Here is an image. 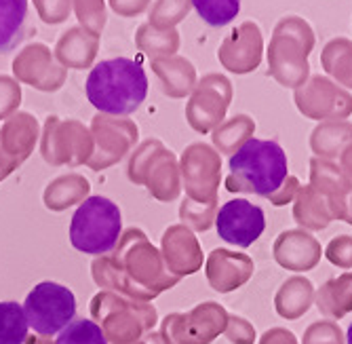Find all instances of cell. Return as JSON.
<instances>
[{"label":"cell","mask_w":352,"mask_h":344,"mask_svg":"<svg viewBox=\"0 0 352 344\" xmlns=\"http://www.w3.org/2000/svg\"><path fill=\"white\" fill-rule=\"evenodd\" d=\"M87 98L100 112L122 116L135 112L148 96V76L129 57L104 59L87 76Z\"/></svg>","instance_id":"cell-1"},{"label":"cell","mask_w":352,"mask_h":344,"mask_svg":"<svg viewBox=\"0 0 352 344\" xmlns=\"http://www.w3.org/2000/svg\"><path fill=\"white\" fill-rule=\"evenodd\" d=\"M228 167L230 175L226 178V189L230 193L266 199L276 193L289 175L287 154L274 140L251 138L230 156Z\"/></svg>","instance_id":"cell-2"},{"label":"cell","mask_w":352,"mask_h":344,"mask_svg":"<svg viewBox=\"0 0 352 344\" xmlns=\"http://www.w3.org/2000/svg\"><path fill=\"white\" fill-rule=\"evenodd\" d=\"M314 30L300 15L276 21L268 45V74L287 89H298L310 78L308 57L314 49Z\"/></svg>","instance_id":"cell-3"},{"label":"cell","mask_w":352,"mask_h":344,"mask_svg":"<svg viewBox=\"0 0 352 344\" xmlns=\"http://www.w3.org/2000/svg\"><path fill=\"white\" fill-rule=\"evenodd\" d=\"M122 217L114 201L106 197H89L78 205L70 224V241L82 254L100 256L118 243Z\"/></svg>","instance_id":"cell-4"},{"label":"cell","mask_w":352,"mask_h":344,"mask_svg":"<svg viewBox=\"0 0 352 344\" xmlns=\"http://www.w3.org/2000/svg\"><path fill=\"white\" fill-rule=\"evenodd\" d=\"M23 310L32 330L41 336H53L72 323L76 315V298L70 288L55 281H43L28 294Z\"/></svg>","instance_id":"cell-5"},{"label":"cell","mask_w":352,"mask_h":344,"mask_svg":"<svg viewBox=\"0 0 352 344\" xmlns=\"http://www.w3.org/2000/svg\"><path fill=\"white\" fill-rule=\"evenodd\" d=\"M294 102L306 118L346 120L352 114V96L329 76L314 74L294 91Z\"/></svg>","instance_id":"cell-6"},{"label":"cell","mask_w":352,"mask_h":344,"mask_svg":"<svg viewBox=\"0 0 352 344\" xmlns=\"http://www.w3.org/2000/svg\"><path fill=\"white\" fill-rule=\"evenodd\" d=\"M228 312L217 302L199 304L188 315H171L163 323L167 344H209L226 332Z\"/></svg>","instance_id":"cell-7"},{"label":"cell","mask_w":352,"mask_h":344,"mask_svg":"<svg viewBox=\"0 0 352 344\" xmlns=\"http://www.w3.org/2000/svg\"><path fill=\"white\" fill-rule=\"evenodd\" d=\"M215 228L221 241L236 247H249L262 237L266 217L260 205H253L247 199H232L217 209Z\"/></svg>","instance_id":"cell-8"},{"label":"cell","mask_w":352,"mask_h":344,"mask_svg":"<svg viewBox=\"0 0 352 344\" xmlns=\"http://www.w3.org/2000/svg\"><path fill=\"white\" fill-rule=\"evenodd\" d=\"M221 161L209 146H192L184 152V180L188 193L203 205L215 207V193L219 186Z\"/></svg>","instance_id":"cell-9"},{"label":"cell","mask_w":352,"mask_h":344,"mask_svg":"<svg viewBox=\"0 0 352 344\" xmlns=\"http://www.w3.org/2000/svg\"><path fill=\"white\" fill-rule=\"evenodd\" d=\"M264 53V39L258 23L245 21L232 30L219 49V61L234 74H249L258 70Z\"/></svg>","instance_id":"cell-10"},{"label":"cell","mask_w":352,"mask_h":344,"mask_svg":"<svg viewBox=\"0 0 352 344\" xmlns=\"http://www.w3.org/2000/svg\"><path fill=\"white\" fill-rule=\"evenodd\" d=\"M272 256L276 264L285 270L292 272H306L316 268L321 262L323 249L308 230L302 228H292L285 230L276 237L272 245Z\"/></svg>","instance_id":"cell-11"},{"label":"cell","mask_w":352,"mask_h":344,"mask_svg":"<svg viewBox=\"0 0 352 344\" xmlns=\"http://www.w3.org/2000/svg\"><path fill=\"white\" fill-rule=\"evenodd\" d=\"M232 98V87L223 76H209L190 104V120L197 131H209L217 125Z\"/></svg>","instance_id":"cell-12"},{"label":"cell","mask_w":352,"mask_h":344,"mask_svg":"<svg viewBox=\"0 0 352 344\" xmlns=\"http://www.w3.org/2000/svg\"><path fill=\"white\" fill-rule=\"evenodd\" d=\"M310 186L327 199L336 220H344L346 203L352 193V180L344 173V169L333 161L314 156L310 159Z\"/></svg>","instance_id":"cell-13"},{"label":"cell","mask_w":352,"mask_h":344,"mask_svg":"<svg viewBox=\"0 0 352 344\" xmlns=\"http://www.w3.org/2000/svg\"><path fill=\"white\" fill-rule=\"evenodd\" d=\"M255 264L247 254L230 252V249H213L207 260V279L213 290L228 294L245 286L253 277Z\"/></svg>","instance_id":"cell-14"},{"label":"cell","mask_w":352,"mask_h":344,"mask_svg":"<svg viewBox=\"0 0 352 344\" xmlns=\"http://www.w3.org/2000/svg\"><path fill=\"white\" fill-rule=\"evenodd\" d=\"M352 146V122L325 120L318 122L310 133V148L316 159L340 161L342 154Z\"/></svg>","instance_id":"cell-15"},{"label":"cell","mask_w":352,"mask_h":344,"mask_svg":"<svg viewBox=\"0 0 352 344\" xmlns=\"http://www.w3.org/2000/svg\"><path fill=\"white\" fill-rule=\"evenodd\" d=\"M163 243H165L167 262L175 270V275H188V272H195L201 268L203 252H201L195 235H192L186 226H175V228L167 230Z\"/></svg>","instance_id":"cell-16"},{"label":"cell","mask_w":352,"mask_h":344,"mask_svg":"<svg viewBox=\"0 0 352 344\" xmlns=\"http://www.w3.org/2000/svg\"><path fill=\"white\" fill-rule=\"evenodd\" d=\"M312 304L314 286L306 277H289L274 296V310L278 312V317L287 321H296L306 315Z\"/></svg>","instance_id":"cell-17"},{"label":"cell","mask_w":352,"mask_h":344,"mask_svg":"<svg viewBox=\"0 0 352 344\" xmlns=\"http://www.w3.org/2000/svg\"><path fill=\"white\" fill-rule=\"evenodd\" d=\"M314 304L331 321L344 319L352 310V270L333 277L314 292Z\"/></svg>","instance_id":"cell-18"},{"label":"cell","mask_w":352,"mask_h":344,"mask_svg":"<svg viewBox=\"0 0 352 344\" xmlns=\"http://www.w3.org/2000/svg\"><path fill=\"white\" fill-rule=\"evenodd\" d=\"M294 220L298 226H302V230H325L336 217L327 199L306 184L294 201Z\"/></svg>","instance_id":"cell-19"},{"label":"cell","mask_w":352,"mask_h":344,"mask_svg":"<svg viewBox=\"0 0 352 344\" xmlns=\"http://www.w3.org/2000/svg\"><path fill=\"white\" fill-rule=\"evenodd\" d=\"M321 66L333 83L346 91L352 89V41L346 36L331 39L321 51Z\"/></svg>","instance_id":"cell-20"},{"label":"cell","mask_w":352,"mask_h":344,"mask_svg":"<svg viewBox=\"0 0 352 344\" xmlns=\"http://www.w3.org/2000/svg\"><path fill=\"white\" fill-rule=\"evenodd\" d=\"M28 0H0V53L15 49L25 34Z\"/></svg>","instance_id":"cell-21"},{"label":"cell","mask_w":352,"mask_h":344,"mask_svg":"<svg viewBox=\"0 0 352 344\" xmlns=\"http://www.w3.org/2000/svg\"><path fill=\"white\" fill-rule=\"evenodd\" d=\"M253 133H255V120L247 114H239L221 125V127L213 133V142L221 152L234 154L245 142H249L253 138Z\"/></svg>","instance_id":"cell-22"},{"label":"cell","mask_w":352,"mask_h":344,"mask_svg":"<svg viewBox=\"0 0 352 344\" xmlns=\"http://www.w3.org/2000/svg\"><path fill=\"white\" fill-rule=\"evenodd\" d=\"M28 330L23 306L17 302H0V344H23Z\"/></svg>","instance_id":"cell-23"},{"label":"cell","mask_w":352,"mask_h":344,"mask_svg":"<svg viewBox=\"0 0 352 344\" xmlns=\"http://www.w3.org/2000/svg\"><path fill=\"white\" fill-rule=\"evenodd\" d=\"M190 3L211 28L228 25L241 11V0H190Z\"/></svg>","instance_id":"cell-24"},{"label":"cell","mask_w":352,"mask_h":344,"mask_svg":"<svg viewBox=\"0 0 352 344\" xmlns=\"http://www.w3.org/2000/svg\"><path fill=\"white\" fill-rule=\"evenodd\" d=\"M55 344H108V338L91 319H76L59 332Z\"/></svg>","instance_id":"cell-25"},{"label":"cell","mask_w":352,"mask_h":344,"mask_svg":"<svg viewBox=\"0 0 352 344\" xmlns=\"http://www.w3.org/2000/svg\"><path fill=\"white\" fill-rule=\"evenodd\" d=\"M302 344H346L344 334L333 321H314L306 327Z\"/></svg>","instance_id":"cell-26"},{"label":"cell","mask_w":352,"mask_h":344,"mask_svg":"<svg viewBox=\"0 0 352 344\" xmlns=\"http://www.w3.org/2000/svg\"><path fill=\"white\" fill-rule=\"evenodd\" d=\"M325 258L338 266V268H346L352 270V237L350 235H338L329 241V245L325 247Z\"/></svg>","instance_id":"cell-27"},{"label":"cell","mask_w":352,"mask_h":344,"mask_svg":"<svg viewBox=\"0 0 352 344\" xmlns=\"http://www.w3.org/2000/svg\"><path fill=\"white\" fill-rule=\"evenodd\" d=\"M223 334H226V338L232 344H253L255 342V327L247 319L236 317V315L228 317V325Z\"/></svg>","instance_id":"cell-28"},{"label":"cell","mask_w":352,"mask_h":344,"mask_svg":"<svg viewBox=\"0 0 352 344\" xmlns=\"http://www.w3.org/2000/svg\"><path fill=\"white\" fill-rule=\"evenodd\" d=\"M300 189H302L300 180H298L296 175H287V180L280 184V189H278L276 193H272V195L268 197V201H270L274 207L289 205V203H294V201H296V197H298Z\"/></svg>","instance_id":"cell-29"},{"label":"cell","mask_w":352,"mask_h":344,"mask_svg":"<svg viewBox=\"0 0 352 344\" xmlns=\"http://www.w3.org/2000/svg\"><path fill=\"white\" fill-rule=\"evenodd\" d=\"M260 344H298V338L287 327H270L262 334Z\"/></svg>","instance_id":"cell-30"},{"label":"cell","mask_w":352,"mask_h":344,"mask_svg":"<svg viewBox=\"0 0 352 344\" xmlns=\"http://www.w3.org/2000/svg\"><path fill=\"white\" fill-rule=\"evenodd\" d=\"M340 167L344 169V173L352 180V146L342 154V159H340Z\"/></svg>","instance_id":"cell-31"},{"label":"cell","mask_w":352,"mask_h":344,"mask_svg":"<svg viewBox=\"0 0 352 344\" xmlns=\"http://www.w3.org/2000/svg\"><path fill=\"white\" fill-rule=\"evenodd\" d=\"M344 222H348L352 226V193L348 197V203H346V215H344Z\"/></svg>","instance_id":"cell-32"},{"label":"cell","mask_w":352,"mask_h":344,"mask_svg":"<svg viewBox=\"0 0 352 344\" xmlns=\"http://www.w3.org/2000/svg\"><path fill=\"white\" fill-rule=\"evenodd\" d=\"M346 344H352V323L348 325V332H346Z\"/></svg>","instance_id":"cell-33"}]
</instances>
